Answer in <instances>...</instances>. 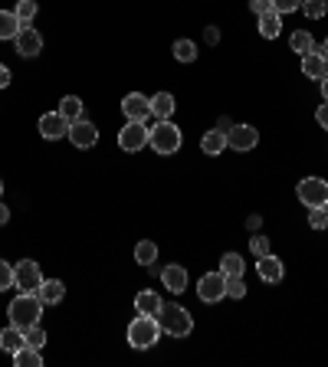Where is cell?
<instances>
[{"mask_svg":"<svg viewBox=\"0 0 328 367\" xmlns=\"http://www.w3.org/2000/svg\"><path fill=\"white\" fill-rule=\"evenodd\" d=\"M7 315H10V324H17L20 332H30V328H36L40 318H43V302H40L36 292H20L17 299L10 302Z\"/></svg>","mask_w":328,"mask_h":367,"instance_id":"cell-1","label":"cell"},{"mask_svg":"<svg viewBox=\"0 0 328 367\" xmlns=\"http://www.w3.org/2000/svg\"><path fill=\"white\" fill-rule=\"evenodd\" d=\"M158 324H161L164 334H171V338H187L190 332H194V318H190V312L184 305H161V312H158Z\"/></svg>","mask_w":328,"mask_h":367,"instance_id":"cell-2","label":"cell"},{"mask_svg":"<svg viewBox=\"0 0 328 367\" xmlns=\"http://www.w3.org/2000/svg\"><path fill=\"white\" fill-rule=\"evenodd\" d=\"M181 141H184V135H181V128H177L171 119H168V121H158L155 128L148 131V145L155 148V154H161V158L181 151Z\"/></svg>","mask_w":328,"mask_h":367,"instance_id":"cell-3","label":"cell"},{"mask_svg":"<svg viewBox=\"0 0 328 367\" xmlns=\"http://www.w3.org/2000/svg\"><path fill=\"white\" fill-rule=\"evenodd\" d=\"M158 338H161V324H158L155 315H138L129 324V344L135 351H148L155 348Z\"/></svg>","mask_w":328,"mask_h":367,"instance_id":"cell-4","label":"cell"},{"mask_svg":"<svg viewBox=\"0 0 328 367\" xmlns=\"http://www.w3.org/2000/svg\"><path fill=\"white\" fill-rule=\"evenodd\" d=\"M295 197H299V204H305L309 210H315V207H328V180L305 177L302 184L295 187Z\"/></svg>","mask_w":328,"mask_h":367,"instance_id":"cell-5","label":"cell"},{"mask_svg":"<svg viewBox=\"0 0 328 367\" xmlns=\"http://www.w3.org/2000/svg\"><path fill=\"white\" fill-rule=\"evenodd\" d=\"M13 285H17L20 292H36L40 289V285H43L40 263H33V259H20V263L13 265Z\"/></svg>","mask_w":328,"mask_h":367,"instance_id":"cell-6","label":"cell"},{"mask_svg":"<svg viewBox=\"0 0 328 367\" xmlns=\"http://www.w3.org/2000/svg\"><path fill=\"white\" fill-rule=\"evenodd\" d=\"M148 131L151 128H145V121H129V125L119 131V148L129 154H138L141 148L148 145Z\"/></svg>","mask_w":328,"mask_h":367,"instance_id":"cell-7","label":"cell"},{"mask_svg":"<svg viewBox=\"0 0 328 367\" xmlns=\"http://www.w3.org/2000/svg\"><path fill=\"white\" fill-rule=\"evenodd\" d=\"M197 295H200V302H207V305L226 299V275L224 273H207L197 282Z\"/></svg>","mask_w":328,"mask_h":367,"instance_id":"cell-8","label":"cell"},{"mask_svg":"<svg viewBox=\"0 0 328 367\" xmlns=\"http://www.w3.org/2000/svg\"><path fill=\"white\" fill-rule=\"evenodd\" d=\"M256 145H259V131L253 125H234L226 131V148H234V151H253Z\"/></svg>","mask_w":328,"mask_h":367,"instance_id":"cell-9","label":"cell"},{"mask_svg":"<svg viewBox=\"0 0 328 367\" xmlns=\"http://www.w3.org/2000/svg\"><path fill=\"white\" fill-rule=\"evenodd\" d=\"M66 138H70L76 148L86 151V148H95V141H99V128H95L89 119H79V121H72V125H70V135H66Z\"/></svg>","mask_w":328,"mask_h":367,"instance_id":"cell-10","label":"cell"},{"mask_svg":"<svg viewBox=\"0 0 328 367\" xmlns=\"http://www.w3.org/2000/svg\"><path fill=\"white\" fill-rule=\"evenodd\" d=\"M121 111H125L129 121H145L148 115H151V99L141 92H129L121 99Z\"/></svg>","mask_w":328,"mask_h":367,"instance_id":"cell-11","label":"cell"},{"mask_svg":"<svg viewBox=\"0 0 328 367\" xmlns=\"http://www.w3.org/2000/svg\"><path fill=\"white\" fill-rule=\"evenodd\" d=\"M13 46H17L20 56L30 60V56H40V53H43V36L36 33L33 26H23V30L17 33V40H13Z\"/></svg>","mask_w":328,"mask_h":367,"instance_id":"cell-12","label":"cell"},{"mask_svg":"<svg viewBox=\"0 0 328 367\" xmlns=\"http://www.w3.org/2000/svg\"><path fill=\"white\" fill-rule=\"evenodd\" d=\"M40 135L56 141V138L70 135V121L62 119L60 111H46V115H40Z\"/></svg>","mask_w":328,"mask_h":367,"instance_id":"cell-13","label":"cell"},{"mask_svg":"<svg viewBox=\"0 0 328 367\" xmlns=\"http://www.w3.org/2000/svg\"><path fill=\"white\" fill-rule=\"evenodd\" d=\"M161 282L164 289L174 292V295H181V292H187V269H184L181 263H171L161 269Z\"/></svg>","mask_w":328,"mask_h":367,"instance_id":"cell-14","label":"cell"},{"mask_svg":"<svg viewBox=\"0 0 328 367\" xmlns=\"http://www.w3.org/2000/svg\"><path fill=\"white\" fill-rule=\"evenodd\" d=\"M256 273H259V279H263V282H283V275H285L283 259L269 253V256H263L256 263Z\"/></svg>","mask_w":328,"mask_h":367,"instance_id":"cell-15","label":"cell"},{"mask_svg":"<svg viewBox=\"0 0 328 367\" xmlns=\"http://www.w3.org/2000/svg\"><path fill=\"white\" fill-rule=\"evenodd\" d=\"M302 76L319 79V82L328 76V60L322 56L319 50H315V53H305V56H302Z\"/></svg>","mask_w":328,"mask_h":367,"instance_id":"cell-16","label":"cell"},{"mask_svg":"<svg viewBox=\"0 0 328 367\" xmlns=\"http://www.w3.org/2000/svg\"><path fill=\"white\" fill-rule=\"evenodd\" d=\"M161 295H158L155 289H145V292H138V295H135V312H138V315H158V312H161Z\"/></svg>","mask_w":328,"mask_h":367,"instance_id":"cell-17","label":"cell"},{"mask_svg":"<svg viewBox=\"0 0 328 367\" xmlns=\"http://www.w3.org/2000/svg\"><path fill=\"white\" fill-rule=\"evenodd\" d=\"M283 33V13L269 7L266 13H259V36H266V40H276Z\"/></svg>","mask_w":328,"mask_h":367,"instance_id":"cell-18","label":"cell"},{"mask_svg":"<svg viewBox=\"0 0 328 367\" xmlns=\"http://www.w3.org/2000/svg\"><path fill=\"white\" fill-rule=\"evenodd\" d=\"M36 295H40L43 305H60L62 295H66V285H62L60 279H43V285L36 289Z\"/></svg>","mask_w":328,"mask_h":367,"instance_id":"cell-19","label":"cell"},{"mask_svg":"<svg viewBox=\"0 0 328 367\" xmlns=\"http://www.w3.org/2000/svg\"><path fill=\"white\" fill-rule=\"evenodd\" d=\"M174 95L171 92H158V95H151V115H155L158 121H168L174 115Z\"/></svg>","mask_w":328,"mask_h":367,"instance_id":"cell-20","label":"cell"},{"mask_svg":"<svg viewBox=\"0 0 328 367\" xmlns=\"http://www.w3.org/2000/svg\"><path fill=\"white\" fill-rule=\"evenodd\" d=\"M226 148V131H207V135L200 138V151L207 154V158H220Z\"/></svg>","mask_w":328,"mask_h":367,"instance_id":"cell-21","label":"cell"},{"mask_svg":"<svg viewBox=\"0 0 328 367\" xmlns=\"http://www.w3.org/2000/svg\"><path fill=\"white\" fill-rule=\"evenodd\" d=\"M23 344H26V332H20L17 324H10V328L0 332V348L7 351V354H17Z\"/></svg>","mask_w":328,"mask_h":367,"instance_id":"cell-22","label":"cell"},{"mask_svg":"<svg viewBox=\"0 0 328 367\" xmlns=\"http://www.w3.org/2000/svg\"><path fill=\"white\" fill-rule=\"evenodd\" d=\"M56 111H60V115L70 121V125H72V121H79V119H86V105H82V99H79V95H66Z\"/></svg>","mask_w":328,"mask_h":367,"instance_id":"cell-23","label":"cell"},{"mask_svg":"<svg viewBox=\"0 0 328 367\" xmlns=\"http://www.w3.org/2000/svg\"><path fill=\"white\" fill-rule=\"evenodd\" d=\"M23 30L20 17L13 10H0V40H17V33Z\"/></svg>","mask_w":328,"mask_h":367,"instance_id":"cell-24","label":"cell"},{"mask_svg":"<svg viewBox=\"0 0 328 367\" xmlns=\"http://www.w3.org/2000/svg\"><path fill=\"white\" fill-rule=\"evenodd\" d=\"M289 50L299 53V56H305V53H315V40H312V33L299 30V33L289 36Z\"/></svg>","mask_w":328,"mask_h":367,"instance_id":"cell-25","label":"cell"},{"mask_svg":"<svg viewBox=\"0 0 328 367\" xmlns=\"http://www.w3.org/2000/svg\"><path fill=\"white\" fill-rule=\"evenodd\" d=\"M158 259V246L151 243V239H141L138 246H135V263L138 265H151Z\"/></svg>","mask_w":328,"mask_h":367,"instance_id":"cell-26","label":"cell"},{"mask_svg":"<svg viewBox=\"0 0 328 367\" xmlns=\"http://www.w3.org/2000/svg\"><path fill=\"white\" fill-rule=\"evenodd\" d=\"M13 361H17V367H40L43 364V358H40V351L30 348V344H23V348L13 354Z\"/></svg>","mask_w":328,"mask_h":367,"instance_id":"cell-27","label":"cell"},{"mask_svg":"<svg viewBox=\"0 0 328 367\" xmlns=\"http://www.w3.org/2000/svg\"><path fill=\"white\" fill-rule=\"evenodd\" d=\"M20 17V23L30 26L36 20V13H40V7H36V0H17V10H13Z\"/></svg>","mask_w":328,"mask_h":367,"instance_id":"cell-28","label":"cell"},{"mask_svg":"<svg viewBox=\"0 0 328 367\" xmlns=\"http://www.w3.org/2000/svg\"><path fill=\"white\" fill-rule=\"evenodd\" d=\"M174 60L177 62H194L197 60V46L190 43V40H177V43H174Z\"/></svg>","mask_w":328,"mask_h":367,"instance_id":"cell-29","label":"cell"},{"mask_svg":"<svg viewBox=\"0 0 328 367\" xmlns=\"http://www.w3.org/2000/svg\"><path fill=\"white\" fill-rule=\"evenodd\" d=\"M220 273L224 275H243V256L240 253H226V256L220 259Z\"/></svg>","mask_w":328,"mask_h":367,"instance_id":"cell-30","label":"cell"},{"mask_svg":"<svg viewBox=\"0 0 328 367\" xmlns=\"http://www.w3.org/2000/svg\"><path fill=\"white\" fill-rule=\"evenodd\" d=\"M302 13L309 20H322L328 13V0H302Z\"/></svg>","mask_w":328,"mask_h":367,"instance_id":"cell-31","label":"cell"},{"mask_svg":"<svg viewBox=\"0 0 328 367\" xmlns=\"http://www.w3.org/2000/svg\"><path fill=\"white\" fill-rule=\"evenodd\" d=\"M246 295V279L243 275H226V299H243Z\"/></svg>","mask_w":328,"mask_h":367,"instance_id":"cell-32","label":"cell"},{"mask_svg":"<svg viewBox=\"0 0 328 367\" xmlns=\"http://www.w3.org/2000/svg\"><path fill=\"white\" fill-rule=\"evenodd\" d=\"M309 226L312 230H328V207H315V210H309Z\"/></svg>","mask_w":328,"mask_h":367,"instance_id":"cell-33","label":"cell"},{"mask_svg":"<svg viewBox=\"0 0 328 367\" xmlns=\"http://www.w3.org/2000/svg\"><path fill=\"white\" fill-rule=\"evenodd\" d=\"M13 289V265L7 259H0V292Z\"/></svg>","mask_w":328,"mask_h":367,"instance_id":"cell-34","label":"cell"},{"mask_svg":"<svg viewBox=\"0 0 328 367\" xmlns=\"http://www.w3.org/2000/svg\"><path fill=\"white\" fill-rule=\"evenodd\" d=\"M26 344H30V348H43L46 344V332H43V324H36V328H30V332H26Z\"/></svg>","mask_w":328,"mask_h":367,"instance_id":"cell-35","label":"cell"},{"mask_svg":"<svg viewBox=\"0 0 328 367\" xmlns=\"http://www.w3.org/2000/svg\"><path fill=\"white\" fill-rule=\"evenodd\" d=\"M250 249H253V256H256V259L269 256V236H253L250 239Z\"/></svg>","mask_w":328,"mask_h":367,"instance_id":"cell-36","label":"cell"},{"mask_svg":"<svg viewBox=\"0 0 328 367\" xmlns=\"http://www.w3.org/2000/svg\"><path fill=\"white\" fill-rule=\"evenodd\" d=\"M299 7H302V0H273V10H276V13H295Z\"/></svg>","mask_w":328,"mask_h":367,"instance_id":"cell-37","label":"cell"},{"mask_svg":"<svg viewBox=\"0 0 328 367\" xmlns=\"http://www.w3.org/2000/svg\"><path fill=\"white\" fill-rule=\"evenodd\" d=\"M269 7H273V0H250V10L256 13V17H259V13H266Z\"/></svg>","mask_w":328,"mask_h":367,"instance_id":"cell-38","label":"cell"},{"mask_svg":"<svg viewBox=\"0 0 328 367\" xmlns=\"http://www.w3.org/2000/svg\"><path fill=\"white\" fill-rule=\"evenodd\" d=\"M315 119H319V125L328 131V102H325V105H319V111H315Z\"/></svg>","mask_w":328,"mask_h":367,"instance_id":"cell-39","label":"cell"},{"mask_svg":"<svg viewBox=\"0 0 328 367\" xmlns=\"http://www.w3.org/2000/svg\"><path fill=\"white\" fill-rule=\"evenodd\" d=\"M10 86V69L0 62V89H7Z\"/></svg>","mask_w":328,"mask_h":367,"instance_id":"cell-40","label":"cell"},{"mask_svg":"<svg viewBox=\"0 0 328 367\" xmlns=\"http://www.w3.org/2000/svg\"><path fill=\"white\" fill-rule=\"evenodd\" d=\"M220 40V30L217 26H207V43H217Z\"/></svg>","mask_w":328,"mask_h":367,"instance_id":"cell-41","label":"cell"},{"mask_svg":"<svg viewBox=\"0 0 328 367\" xmlns=\"http://www.w3.org/2000/svg\"><path fill=\"white\" fill-rule=\"evenodd\" d=\"M7 220H10V210L7 204H0V226H7Z\"/></svg>","mask_w":328,"mask_h":367,"instance_id":"cell-42","label":"cell"},{"mask_svg":"<svg viewBox=\"0 0 328 367\" xmlns=\"http://www.w3.org/2000/svg\"><path fill=\"white\" fill-rule=\"evenodd\" d=\"M230 128H234V125H230V119H220V121H217V131H230Z\"/></svg>","mask_w":328,"mask_h":367,"instance_id":"cell-43","label":"cell"},{"mask_svg":"<svg viewBox=\"0 0 328 367\" xmlns=\"http://www.w3.org/2000/svg\"><path fill=\"white\" fill-rule=\"evenodd\" d=\"M322 95H325V102H328V76L322 79Z\"/></svg>","mask_w":328,"mask_h":367,"instance_id":"cell-44","label":"cell"},{"mask_svg":"<svg viewBox=\"0 0 328 367\" xmlns=\"http://www.w3.org/2000/svg\"><path fill=\"white\" fill-rule=\"evenodd\" d=\"M319 53H322V56H325V60H328V40H325V46H322Z\"/></svg>","mask_w":328,"mask_h":367,"instance_id":"cell-45","label":"cell"},{"mask_svg":"<svg viewBox=\"0 0 328 367\" xmlns=\"http://www.w3.org/2000/svg\"><path fill=\"white\" fill-rule=\"evenodd\" d=\"M0 194H4V184H0Z\"/></svg>","mask_w":328,"mask_h":367,"instance_id":"cell-46","label":"cell"}]
</instances>
